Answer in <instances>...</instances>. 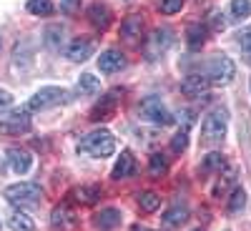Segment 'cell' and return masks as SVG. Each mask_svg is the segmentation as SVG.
I'll use <instances>...</instances> for the list:
<instances>
[{"label": "cell", "mask_w": 251, "mask_h": 231, "mask_svg": "<svg viewBox=\"0 0 251 231\" xmlns=\"http://www.w3.org/2000/svg\"><path fill=\"white\" fill-rule=\"evenodd\" d=\"M183 8V0H161V13L166 15H174Z\"/></svg>", "instance_id": "836d02e7"}, {"label": "cell", "mask_w": 251, "mask_h": 231, "mask_svg": "<svg viewBox=\"0 0 251 231\" xmlns=\"http://www.w3.org/2000/svg\"><path fill=\"white\" fill-rule=\"evenodd\" d=\"M8 226H10L13 231H33V229H35V221H33L28 214H23V211H15V214H10Z\"/></svg>", "instance_id": "ffe728a7"}, {"label": "cell", "mask_w": 251, "mask_h": 231, "mask_svg": "<svg viewBox=\"0 0 251 231\" xmlns=\"http://www.w3.org/2000/svg\"><path fill=\"white\" fill-rule=\"evenodd\" d=\"M138 206L143 211H156L161 206V196L153 194V191H143V194H138Z\"/></svg>", "instance_id": "603a6c76"}, {"label": "cell", "mask_w": 251, "mask_h": 231, "mask_svg": "<svg viewBox=\"0 0 251 231\" xmlns=\"http://www.w3.org/2000/svg\"><path fill=\"white\" fill-rule=\"evenodd\" d=\"M126 63L128 60H126V55L121 51H106L98 58V68H100V73H118L126 68Z\"/></svg>", "instance_id": "9c48e42d"}, {"label": "cell", "mask_w": 251, "mask_h": 231, "mask_svg": "<svg viewBox=\"0 0 251 231\" xmlns=\"http://www.w3.org/2000/svg\"><path fill=\"white\" fill-rule=\"evenodd\" d=\"M141 30H143V18L141 15H128L121 23V35L126 40H131V43H136V40L141 38Z\"/></svg>", "instance_id": "9a60e30c"}, {"label": "cell", "mask_w": 251, "mask_h": 231, "mask_svg": "<svg viewBox=\"0 0 251 231\" xmlns=\"http://www.w3.org/2000/svg\"><path fill=\"white\" fill-rule=\"evenodd\" d=\"M186 219H188V208H186L183 204H176V206H171L169 211L163 214V221L169 224V226H181Z\"/></svg>", "instance_id": "d6986e66"}, {"label": "cell", "mask_w": 251, "mask_h": 231, "mask_svg": "<svg viewBox=\"0 0 251 231\" xmlns=\"http://www.w3.org/2000/svg\"><path fill=\"white\" fill-rule=\"evenodd\" d=\"M186 146H188V128H181L174 136V141H171V151L174 154H181V151H186Z\"/></svg>", "instance_id": "4dcf8cb0"}, {"label": "cell", "mask_w": 251, "mask_h": 231, "mask_svg": "<svg viewBox=\"0 0 251 231\" xmlns=\"http://www.w3.org/2000/svg\"><path fill=\"white\" fill-rule=\"evenodd\" d=\"M0 229H3V224H0Z\"/></svg>", "instance_id": "74e56055"}, {"label": "cell", "mask_w": 251, "mask_h": 231, "mask_svg": "<svg viewBox=\"0 0 251 231\" xmlns=\"http://www.w3.org/2000/svg\"><path fill=\"white\" fill-rule=\"evenodd\" d=\"M208 83H214V86H226V83H231L234 76H236V66L231 58L226 55H214L211 60L203 66V73H201Z\"/></svg>", "instance_id": "7a4b0ae2"}, {"label": "cell", "mask_w": 251, "mask_h": 231, "mask_svg": "<svg viewBox=\"0 0 251 231\" xmlns=\"http://www.w3.org/2000/svg\"><path fill=\"white\" fill-rule=\"evenodd\" d=\"M93 224H96L98 231H111V229H116L121 224V211L118 208H103L100 214H96Z\"/></svg>", "instance_id": "5bb4252c"}, {"label": "cell", "mask_w": 251, "mask_h": 231, "mask_svg": "<svg viewBox=\"0 0 251 231\" xmlns=\"http://www.w3.org/2000/svg\"><path fill=\"white\" fill-rule=\"evenodd\" d=\"M78 151L88 154V156H93V158H106V156H111V154L116 151V138H113V133L106 131V128L93 131V133L83 136V138L78 141Z\"/></svg>", "instance_id": "6da1fadb"}, {"label": "cell", "mask_w": 251, "mask_h": 231, "mask_svg": "<svg viewBox=\"0 0 251 231\" xmlns=\"http://www.w3.org/2000/svg\"><path fill=\"white\" fill-rule=\"evenodd\" d=\"M71 221H73V219H71V211H68L66 206H58V208H53V216H50L53 229H66Z\"/></svg>", "instance_id": "d4e9b609"}, {"label": "cell", "mask_w": 251, "mask_h": 231, "mask_svg": "<svg viewBox=\"0 0 251 231\" xmlns=\"http://www.w3.org/2000/svg\"><path fill=\"white\" fill-rule=\"evenodd\" d=\"M46 43L50 46V51H58L60 43H63V28L60 26H50L46 30Z\"/></svg>", "instance_id": "f1b7e54d"}, {"label": "cell", "mask_w": 251, "mask_h": 231, "mask_svg": "<svg viewBox=\"0 0 251 231\" xmlns=\"http://www.w3.org/2000/svg\"><path fill=\"white\" fill-rule=\"evenodd\" d=\"M251 15L249 0H231V20H246Z\"/></svg>", "instance_id": "484cf974"}, {"label": "cell", "mask_w": 251, "mask_h": 231, "mask_svg": "<svg viewBox=\"0 0 251 231\" xmlns=\"http://www.w3.org/2000/svg\"><path fill=\"white\" fill-rule=\"evenodd\" d=\"M63 10L73 13V10H75V0H63Z\"/></svg>", "instance_id": "d590c367"}, {"label": "cell", "mask_w": 251, "mask_h": 231, "mask_svg": "<svg viewBox=\"0 0 251 231\" xmlns=\"http://www.w3.org/2000/svg\"><path fill=\"white\" fill-rule=\"evenodd\" d=\"M239 46H241V51H244L246 63H251V28H246V30L239 33Z\"/></svg>", "instance_id": "1f68e13d"}, {"label": "cell", "mask_w": 251, "mask_h": 231, "mask_svg": "<svg viewBox=\"0 0 251 231\" xmlns=\"http://www.w3.org/2000/svg\"><path fill=\"white\" fill-rule=\"evenodd\" d=\"M171 40H174V35H171L169 28H158V30H153V33L149 35V43H146V55H149L151 60L158 58L161 53H166V48L171 46Z\"/></svg>", "instance_id": "ba28073f"}, {"label": "cell", "mask_w": 251, "mask_h": 231, "mask_svg": "<svg viewBox=\"0 0 251 231\" xmlns=\"http://www.w3.org/2000/svg\"><path fill=\"white\" fill-rule=\"evenodd\" d=\"M208 83L203 76H188L183 83H181V91L186 93V96H191V98H196V96H201V93H206L208 91Z\"/></svg>", "instance_id": "2e32d148"}, {"label": "cell", "mask_w": 251, "mask_h": 231, "mask_svg": "<svg viewBox=\"0 0 251 231\" xmlns=\"http://www.w3.org/2000/svg\"><path fill=\"white\" fill-rule=\"evenodd\" d=\"M30 128H33V121L25 111H13L0 118V133L3 136H20V133H28Z\"/></svg>", "instance_id": "52a82bcc"}, {"label": "cell", "mask_w": 251, "mask_h": 231, "mask_svg": "<svg viewBox=\"0 0 251 231\" xmlns=\"http://www.w3.org/2000/svg\"><path fill=\"white\" fill-rule=\"evenodd\" d=\"M8 163H10V169L15 174H28L30 171V166H33V156L23 149H8Z\"/></svg>", "instance_id": "8fae6325"}, {"label": "cell", "mask_w": 251, "mask_h": 231, "mask_svg": "<svg viewBox=\"0 0 251 231\" xmlns=\"http://www.w3.org/2000/svg\"><path fill=\"white\" fill-rule=\"evenodd\" d=\"M133 174H136V158H133L131 151H123L121 158H118L116 166H113V179H116V181H121V179H131Z\"/></svg>", "instance_id": "7c38bea8"}, {"label": "cell", "mask_w": 251, "mask_h": 231, "mask_svg": "<svg viewBox=\"0 0 251 231\" xmlns=\"http://www.w3.org/2000/svg\"><path fill=\"white\" fill-rule=\"evenodd\" d=\"M138 113H141V118H143V121H151V123H156V126H169V123H174L171 111L163 106L158 96H149V98H143V101H141Z\"/></svg>", "instance_id": "8992f818"}, {"label": "cell", "mask_w": 251, "mask_h": 231, "mask_svg": "<svg viewBox=\"0 0 251 231\" xmlns=\"http://www.w3.org/2000/svg\"><path fill=\"white\" fill-rule=\"evenodd\" d=\"M40 196H43V188L30 181H20V183H13L5 188V199L13 206H33L40 201Z\"/></svg>", "instance_id": "277c9868"}, {"label": "cell", "mask_w": 251, "mask_h": 231, "mask_svg": "<svg viewBox=\"0 0 251 231\" xmlns=\"http://www.w3.org/2000/svg\"><path fill=\"white\" fill-rule=\"evenodd\" d=\"M66 55H68L73 63H83V60H88V58L93 55V40H88V38H75L73 43L68 46Z\"/></svg>", "instance_id": "30bf717a"}, {"label": "cell", "mask_w": 251, "mask_h": 231, "mask_svg": "<svg viewBox=\"0 0 251 231\" xmlns=\"http://www.w3.org/2000/svg\"><path fill=\"white\" fill-rule=\"evenodd\" d=\"M100 91V80L91 73H83L80 80H78V93L80 96H96Z\"/></svg>", "instance_id": "ac0fdd59"}, {"label": "cell", "mask_w": 251, "mask_h": 231, "mask_svg": "<svg viewBox=\"0 0 251 231\" xmlns=\"http://www.w3.org/2000/svg\"><path fill=\"white\" fill-rule=\"evenodd\" d=\"M186 33H188V46H191V48L196 51V48H201V46L206 43V33H208V30H206L203 26L194 23V26H188V30H186Z\"/></svg>", "instance_id": "44dd1931"}, {"label": "cell", "mask_w": 251, "mask_h": 231, "mask_svg": "<svg viewBox=\"0 0 251 231\" xmlns=\"http://www.w3.org/2000/svg\"><path fill=\"white\" fill-rule=\"evenodd\" d=\"M196 231H201V229H196Z\"/></svg>", "instance_id": "f35d334b"}, {"label": "cell", "mask_w": 251, "mask_h": 231, "mask_svg": "<svg viewBox=\"0 0 251 231\" xmlns=\"http://www.w3.org/2000/svg\"><path fill=\"white\" fill-rule=\"evenodd\" d=\"M149 171H151L153 179H161L166 171H169V163H166V158L161 154H153L151 156V163H149Z\"/></svg>", "instance_id": "4316f807"}, {"label": "cell", "mask_w": 251, "mask_h": 231, "mask_svg": "<svg viewBox=\"0 0 251 231\" xmlns=\"http://www.w3.org/2000/svg\"><path fill=\"white\" fill-rule=\"evenodd\" d=\"M71 101H73L71 91L58 88V86H46L28 101V108L30 111H48V108L63 106V103H71Z\"/></svg>", "instance_id": "3957f363"}, {"label": "cell", "mask_w": 251, "mask_h": 231, "mask_svg": "<svg viewBox=\"0 0 251 231\" xmlns=\"http://www.w3.org/2000/svg\"><path fill=\"white\" fill-rule=\"evenodd\" d=\"M244 206H246V194H244V188H234V191H231V199H228V211H231V214H239Z\"/></svg>", "instance_id": "83f0119b"}, {"label": "cell", "mask_w": 251, "mask_h": 231, "mask_svg": "<svg viewBox=\"0 0 251 231\" xmlns=\"http://www.w3.org/2000/svg\"><path fill=\"white\" fill-rule=\"evenodd\" d=\"M234 181H236V174H234V171H228V174H226V176H224V179H221V181L216 183L214 194H216V196L221 199V196H224V194L228 191V186H234Z\"/></svg>", "instance_id": "d6a6232c"}, {"label": "cell", "mask_w": 251, "mask_h": 231, "mask_svg": "<svg viewBox=\"0 0 251 231\" xmlns=\"http://www.w3.org/2000/svg\"><path fill=\"white\" fill-rule=\"evenodd\" d=\"M133 231H151V229H143V226H133Z\"/></svg>", "instance_id": "8d00e7d4"}, {"label": "cell", "mask_w": 251, "mask_h": 231, "mask_svg": "<svg viewBox=\"0 0 251 231\" xmlns=\"http://www.w3.org/2000/svg\"><path fill=\"white\" fill-rule=\"evenodd\" d=\"M88 20L96 26V28H100V30H106L108 28V23H111V10L106 8V5H91L88 8Z\"/></svg>", "instance_id": "e0dca14e"}, {"label": "cell", "mask_w": 251, "mask_h": 231, "mask_svg": "<svg viewBox=\"0 0 251 231\" xmlns=\"http://www.w3.org/2000/svg\"><path fill=\"white\" fill-rule=\"evenodd\" d=\"M116 101H118V91H111V93L91 111V118H93V121H106V118H111L113 111H116Z\"/></svg>", "instance_id": "4fadbf2b"}, {"label": "cell", "mask_w": 251, "mask_h": 231, "mask_svg": "<svg viewBox=\"0 0 251 231\" xmlns=\"http://www.w3.org/2000/svg\"><path fill=\"white\" fill-rule=\"evenodd\" d=\"M98 196H100V188L98 186H80V188H75V199L80 204H96Z\"/></svg>", "instance_id": "7402d4cb"}, {"label": "cell", "mask_w": 251, "mask_h": 231, "mask_svg": "<svg viewBox=\"0 0 251 231\" xmlns=\"http://www.w3.org/2000/svg\"><path fill=\"white\" fill-rule=\"evenodd\" d=\"M8 106H13V96L8 91H0V108H8Z\"/></svg>", "instance_id": "e575fe53"}, {"label": "cell", "mask_w": 251, "mask_h": 231, "mask_svg": "<svg viewBox=\"0 0 251 231\" xmlns=\"http://www.w3.org/2000/svg\"><path fill=\"white\" fill-rule=\"evenodd\" d=\"M224 156L221 154H208L206 158H203V163H201V169L203 171H219L221 174V169H224Z\"/></svg>", "instance_id": "f546056e"}, {"label": "cell", "mask_w": 251, "mask_h": 231, "mask_svg": "<svg viewBox=\"0 0 251 231\" xmlns=\"http://www.w3.org/2000/svg\"><path fill=\"white\" fill-rule=\"evenodd\" d=\"M226 128H228V113L224 108H216L206 116L203 126H201V136H203V143H221L224 136H226Z\"/></svg>", "instance_id": "5b68a950"}, {"label": "cell", "mask_w": 251, "mask_h": 231, "mask_svg": "<svg viewBox=\"0 0 251 231\" xmlns=\"http://www.w3.org/2000/svg\"><path fill=\"white\" fill-rule=\"evenodd\" d=\"M28 13L40 15V18L53 15V3L50 0H28Z\"/></svg>", "instance_id": "cb8c5ba5"}]
</instances>
